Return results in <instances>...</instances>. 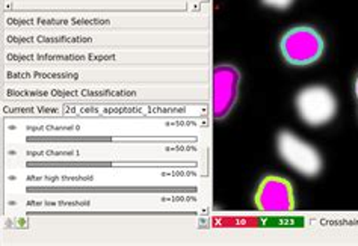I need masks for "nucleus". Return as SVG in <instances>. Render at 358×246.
<instances>
[{
  "mask_svg": "<svg viewBox=\"0 0 358 246\" xmlns=\"http://www.w3.org/2000/svg\"><path fill=\"white\" fill-rule=\"evenodd\" d=\"M282 58L292 65H308L316 62L324 53V40L313 27L298 26L281 38Z\"/></svg>",
  "mask_w": 358,
  "mask_h": 246,
  "instance_id": "obj_1",
  "label": "nucleus"
},
{
  "mask_svg": "<svg viewBox=\"0 0 358 246\" xmlns=\"http://www.w3.org/2000/svg\"><path fill=\"white\" fill-rule=\"evenodd\" d=\"M277 148L287 165L306 177H315L322 169V159L317 151L290 131H281L277 138Z\"/></svg>",
  "mask_w": 358,
  "mask_h": 246,
  "instance_id": "obj_2",
  "label": "nucleus"
},
{
  "mask_svg": "<svg viewBox=\"0 0 358 246\" xmlns=\"http://www.w3.org/2000/svg\"><path fill=\"white\" fill-rule=\"evenodd\" d=\"M299 117L310 126H322L331 121L337 112V101L333 92L325 87L304 88L296 97Z\"/></svg>",
  "mask_w": 358,
  "mask_h": 246,
  "instance_id": "obj_3",
  "label": "nucleus"
},
{
  "mask_svg": "<svg viewBox=\"0 0 358 246\" xmlns=\"http://www.w3.org/2000/svg\"><path fill=\"white\" fill-rule=\"evenodd\" d=\"M256 205L263 212H292L295 209L294 187L286 178L268 175L259 184Z\"/></svg>",
  "mask_w": 358,
  "mask_h": 246,
  "instance_id": "obj_4",
  "label": "nucleus"
},
{
  "mask_svg": "<svg viewBox=\"0 0 358 246\" xmlns=\"http://www.w3.org/2000/svg\"><path fill=\"white\" fill-rule=\"evenodd\" d=\"M241 73L233 65H218L213 71V115L222 120L230 113L239 92Z\"/></svg>",
  "mask_w": 358,
  "mask_h": 246,
  "instance_id": "obj_5",
  "label": "nucleus"
},
{
  "mask_svg": "<svg viewBox=\"0 0 358 246\" xmlns=\"http://www.w3.org/2000/svg\"><path fill=\"white\" fill-rule=\"evenodd\" d=\"M263 3L271 6V8H277V9H286L289 8L294 0H263Z\"/></svg>",
  "mask_w": 358,
  "mask_h": 246,
  "instance_id": "obj_6",
  "label": "nucleus"
},
{
  "mask_svg": "<svg viewBox=\"0 0 358 246\" xmlns=\"http://www.w3.org/2000/svg\"><path fill=\"white\" fill-rule=\"evenodd\" d=\"M355 94H357V99H358V78H357V82H355Z\"/></svg>",
  "mask_w": 358,
  "mask_h": 246,
  "instance_id": "obj_7",
  "label": "nucleus"
}]
</instances>
